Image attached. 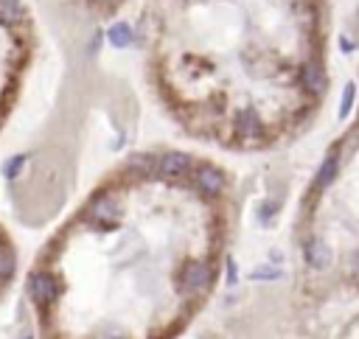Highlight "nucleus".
Here are the masks:
<instances>
[{"instance_id": "nucleus-1", "label": "nucleus", "mask_w": 359, "mask_h": 339, "mask_svg": "<svg viewBox=\"0 0 359 339\" xmlns=\"http://www.w3.org/2000/svg\"><path fill=\"white\" fill-rule=\"evenodd\" d=\"M29 294H31V300H34L37 306H48V303L57 300L59 283H57V278H54L51 272H34V275L29 278Z\"/></svg>"}, {"instance_id": "nucleus-20", "label": "nucleus", "mask_w": 359, "mask_h": 339, "mask_svg": "<svg viewBox=\"0 0 359 339\" xmlns=\"http://www.w3.org/2000/svg\"><path fill=\"white\" fill-rule=\"evenodd\" d=\"M26 339H34V336H26Z\"/></svg>"}, {"instance_id": "nucleus-8", "label": "nucleus", "mask_w": 359, "mask_h": 339, "mask_svg": "<svg viewBox=\"0 0 359 339\" xmlns=\"http://www.w3.org/2000/svg\"><path fill=\"white\" fill-rule=\"evenodd\" d=\"M233 126H236V132L242 135V137H256L258 135V115L253 112V110H242L239 115H236V121H233Z\"/></svg>"}, {"instance_id": "nucleus-10", "label": "nucleus", "mask_w": 359, "mask_h": 339, "mask_svg": "<svg viewBox=\"0 0 359 339\" xmlns=\"http://www.w3.org/2000/svg\"><path fill=\"white\" fill-rule=\"evenodd\" d=\"M26 15V9H23V3L20 0H0V23H17L20 17Z\"/></svg>"}, {"instance_id": "nucleus-14", "label": "nucleus", "mask_w": 359, "mask_h": 339, "mask_svg": "<svg viewBox=\"0 0 359 339\" xmlns=\"http://www.w3.org/2000/svg\"><path fill=\"white\" fill-rule=\"evenodd\" d=\"M353 96H356V87H353V84H348V87L342 90V104H339V115H348V110L353 107Z\"/></svg>"}, {"instance_id": "nucleus-11", "label": "nucleus", "mask_w": 359, "mask_h": 339, "mask_svg": "<svg viewBox=\"0 0 359 339\" xmlns=\"http://www.w3.org/2000/svg\"><path fill=\"white\" fill-rule=\"evenodd\" d=\"M110 43L115 45V48H129L132 45V40H135V34H132V26H126V23H115L112 29H110Z\"/></svg>"}, {"instance_id": "nucleus-16", "label": "nucleus", "mask_w": 359, "mask_h": 339, "mask_svg": "<svg viewBox=\"0 0 359 339\" xmlns=\"http://www.w3.org/2000/svg\"><path fill=\"white\" fill-rule=\"evenodd\" d=\"M253 278H256V280H275V278H281V272H278L275 266H258V269L253 272Z\"/></svg>"}, {"instance_id": "nucleus-6", "label": "nucleus", "mask_w": 359, "mask_h": 339, "mask_svg": "<svg viewBox=\"0 0 359 339\" xmlns=\"http://www.w3.org/2000/svg\"><path fill=\"white\" fill-rule=\"evenodd\" d=\"M87 213H90V219H96V222L115 225V222H118V216H121V208H118V202H115V199H110V197H96V199L90 202Z\"/></svg>"}, {"instance_id": "nucleus-13", "label": "nucleus", "mask_w": 359, "mask_h": 339, "mask_svg": "<svg viewBox=\"0 0 359 339\" xmlns=\"http://www.w3.org/2000/svg\"><path fill=\"white\" fill-rule=\"evenodd\" d=\"M12 272H15V253H12V247L0 244V280L12 278Z\"/></svg>"}, {"instance_id": "nucleus-3", "label": "nucleus", "mask_w": 359, "mask_h": 339, "mask_svg": "<svg viewBox=\"0 0 359 339\" xmlns=\"http://www.w3.org/2000/svg\"><path fill=\"white\" fill-rule=\"evenodd\" d=\"M208 286H211V269L205 264H200V261L186 264V269H183V292L186 294H203V292H208Z\"/></svg>"}, {"instance_id": "nucleus-7", "label": "nucleus", "mask_w": 359, "mask_h": 339, "mask_svg": "<svg viewBox=\"0 0 359 339\" xmlns=\"http://www.w3.org/2000/svg\"><path fill=\"white\" fill-rule=\"evenodd\" d=\"M303 253H306V261H309L312 269H325L331 264V247L317 236L303 244Z\"/></svg>"}, {"instance_id": "nucleus-9", "label": "nucleus", "mask_w": 359, "mask_h": 339, "mask_svg": "<svg viewBox=\"0 0 359 339\" xmlns=\"http://www.w3.org/2000/svg\"><path fill=\"white\" fill-rule=\"evenodd\" d=\"M152 168H157V160L152 154H132L129 163H126V172L135 174V177H146L152 174Z\"/></svg>"}, {"instance_id": "nucleus-17", "label": "nucleus", "mask_w": 359, "mask_h": 339, "mask_svg": "<svg viewBox=\"0 0 359 339\" xmlns=\"http://www.w3.org/2000/svg\"><path fill=\"white\" fill-rule=\"evenodd\" d=\"M236 278H239V269H236V264H233V261H228V286H233V283H236Z\"/></svg>"}, {"instance_id": "nucleus-5", "label": "nucleus", "mask_w": 359, "mask_h": 339, "mask_svg": "<svg viewBox=\"0 0 359 339\" xmlns=\"http://www.w3.org/2000/svg\"><path fill=\"white\" fill-rule=\"evenodd\" d=\"M197 188L203 194H208V197H217V194L225 191V174L214 165H203L197 172Z\"/></svg>"}, {"instance_id": "nucleus-18", "label": "nucleus", "mask_w": 359, "mask_h": 339, "mask_svg": "<svg viewBox=\"0 0 359 339\" xmlns=\"http://www.w3.org/2000/svg\"><path fill=\"white\" fill-rule=\"evenodd\" d=\"M353 275H356V278H359V255H356V258H353Z\"/></svg>"}, {"instance_id": "nucleus-12", "label": "nucleus", "mask_w": 359, "mask_h": 339, "mask_svg": "<svg viewBox=\"0 0 359 339\" xmlns=\"http://www.w3.org/2000/svg\"><path fill=\"white\" fill-rule=\"evenodd\" d=\"M337 154H328V160L320 165V174H317V188H328L337 180Z\"/></svg>"}, {"instance_id": "nucleus-19", "label": "nucleus", "mask_w": 359, "mask_h": 339, "mask_svg": "<svg viewBox=\"0 0 359 339\" xmlns=\"http://www.w3.org/2000/svg\"><path fill=\"white\" fill-rule=\"evenodd\" d=\"M93 3H110V0H93Z\"/></svg>"}, {"instance_id": "nucleus-15", "label": "nucleus", "mask_w": 359, "mask_h": 339, "mask_svg": "<svg viewBox=\"0 0 359 339\" xmlns=\"http://www.w3.org/2000/svg\"><path fill=\"white\" fill-rule=\"evenodd\" d=\"M23 165H26V154H17V157L6 160V174H9V177H17Z\"/></svg>"}, {"instance_id": "nucleus-4", "label": "nucleus", "mask_w": 359, "mask_h": 339, "mask_svg": "<svg viewBox=\"0 0 359 339\" xmlns=\"http://www.w3.org/2000/svg\"><path fill=\"white\" fill-rule=\"evenodd\" d=\"M300 82H303V87H306L312 96H320V93H325V87H328V79H325V70H323L320 59H309V62L300 68Z\"/></svg>"}, {"instance_id": "nucleus-2", "label": "nucleus", "mask_w": 359, "mask_h": 339, "mask_svg": "<svg viewBox=\"0 0 359 339\" xmlns=\"http://www.w3.org/2000/svg\"><path fill=\"white\" fill-rule=\"evenodd\" d=\"M194 168V160L183 151H166L160 160H157V172L163 177H189Z\"/></svg>"}]
</instances>
